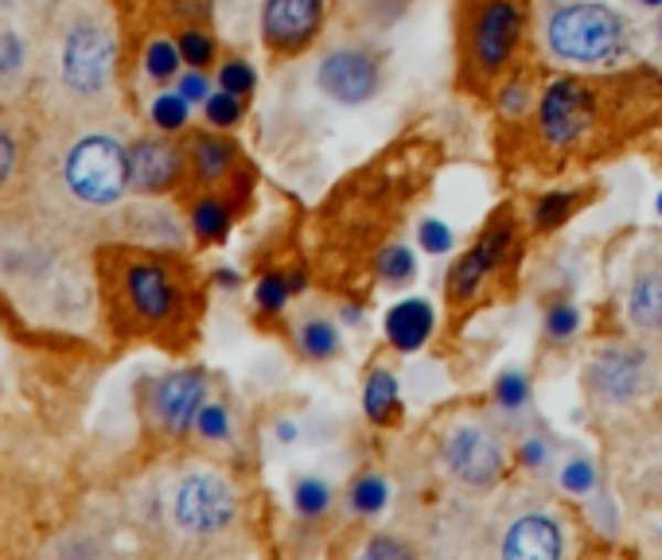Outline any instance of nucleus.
Here are the masks:
<instances>
[{"label":"nucleus","instance_id":"f257e3e1","mask_svg":"<svg viewBox=\"0 0 662 560\" xmlns=\"http://www.w3.org/2000/svg\"><path fill=\"white\" fill-rule=\"evenodd\" d=\"M542 43L554 63L585 66V71H605L628 58L631 51V28L608 4L596 0H573L557 4L542 24Z\"/></svg>","mask_w":662,"mask_h":560},{"label":"nucleus","instance_id":"f03ea898","mask_svg":"<svg viewBox=\"0 0 662 560\" xmlns=\"http://www.w3.org/2000/svg\"><path fill=\"white\" fill-rule=\"evenodd\" d=\"M168 518L188 541H211L238 521V491L226 475L211 467H191L175 478L168 498Z\"/></svg>","mask_w":662,"mask_h":560},{"label":"nucleus","instance_id":"7ed1b4c3","mask_svg":"<svg viewBox=\"0 0 662 560\" xmlns=\"http://www.w3.org/2000/svg\"><path fill=\"white\" fill-rule=\"evenodd\" d=\"M63 180L75 191V198L90 206H109L129 191V152L106 132L83 137L66 152Z\"/></svg>","mask_w":662,"mask_h":560},{"label":"nucleus","instance_id":"20e7f679","mask_svg":"<svg viewBox=\"0 0 662 560\" xmlns=\"http://www.w3.org/2000/svg\"><path fill=\"white\" fill-rule=\"evenodd\" d=\"M526 32L522 0H468V63L480 75H499Z\"/></svg>","mask_w":662,"mask_h":560},{"label":"nucleus","instance_id":"39448f33","mask_svg":"<svg viewBox=\"0 0 662 560\" xmlns=\"http://www.w3.org/2000/svg\"><path fill=\"white\" fill-rule=\"evenodd\" d=\"M445 471L468 491H488L503 475V448L483 424H456L440 444Z\"/></svg>","mask_w":662,"mask_h":560},{"label":"nucleus","instance_id":"423d86ee","mask_svg":"<svg viewBox=\"0 0 662 560\" xmlns=\"http://www.w3.org/2000/svg\"><path fill=\"white\" fill-rule=\"evenodd\" d=\"M596 117V90L577 78H557L538 101V129L549 149H573Z\"/></svg>","mask_w":662,"mask_h":560},{"label":"nucleus","instance_id":"0eeeda50","mask_svg":"<svg viewBox=\"0 0 662 560\" xmlns=\"http://www.w3.org/2000/svg\"><path fill=\"white\" fill-rule=\"evenodd\" d=\"M114 40L102 24H78L63 43V83L66 90L94 98L109 86L114 75Z\"/></svg>","mask_w":662,"mask_h":560},{"label":"nucleus","instance_id":"6e6552de","mask_svg":"<svg viewBox=\"0 0 662 560\" xmlns=\"http://www.w3.org/2000/svg\"><path fill=\"white\" fill-rule=\"evenodd\" d=\"M651 378V358L639 346H605L588 363V389L612 409L636 405Z\"/></svg>","mask_w":662,"mask_h":560},{"label":"nucleus","instance_id":"1a4fd4ad","mask_svg":"<svg viewBox=\"0 0 662 560\" xmlns=\"http://www.w3.org/2000/svg\"><path fill=\"white\" fill-rule=\"evenodd\" d=\"M382 71L378 58L363 47H340L328 51L316 66V86L323 98H331L335 106H363L378 94Z\"/></svg>","mask_w":662,"mask_h":560},{"label":"nucleus","instance_id":"9d476101","mask_svg":"<svg viewBox=\"0 0 662 560\" xmlns=\"http://www.w3.org/2000/svg\"><path fill=\"white\" fill-rule=\"evenodd\" d=\"M203 405H207V374L203 370H172L152 381L149 409L168 437H188Z\"/></svg>","mask_w":662,"mask_h":560},{"label":"nucleus","instance_id":"9b49d317","mask_svg":"<svg viewBox=\"0 0 662 560\" xmlns=\"http://www.w3.org/2000/svg\"><path fill=\"white\" fill-rule=\"evenodd\" d=\"M121 289H125L129 312L141 323H149V327L168 323L175 315V304H180L172 272H168L160 261H152V257H137V261L125 265Z\"/></svg>","mask_w":662,"mask_h":560},{"label":"nucleus","instance_id":"f8f14e48","mask_svg":"<svg viewBox=\"0 0 662 560\" xmlns=\"http://www.w3.org/2000/svg\"><path fill=\"white\" fill-rule=\"evenodd\" d=\"M328 12V0H265L261 40L281 55H297L316 40Z\"/></svg>","mask_w":662,"mask_h":560},{"label":"nucleus","instance_id":"ddd939ff","mask_svg":"<svg viewBox=\"0 0 662 560\" xmlns=\"http://www.w3.org/2000/svg\"><path fill=\"white\" fill-rule=\"evenodd\" d=\"M511 241H514V223L506 215H499L495 223L480 234V241L472 246V254H463L460 261L452 265V272H448V297H452L456 304L472 300L476 292L483 289V280L503 265Z\"/></svg>","mask_w":662,"mask_h":560},{"label":"nucleus","instance_id":"4468645a","mask_svg":"<svg viewBox=\"0 0 662 560\" xmlns=\"http://www.w3.org/2000/svg\"><path fill=\"white\" fill-rule=\"evenodd\" d=\"M125 152H129V191L137 195H164L183 180L188 157L168 137H141Z\"/></svg>","mask_w":662,"mask_h":560},{"label":"nucleus","instance_id":"2eb2a0df","mask_svg":"<svg viewBox=\"0 0 662 560\" xmlns=\"http://www.w3.org/2000/svg\"><path fill=\"white\" fill-rule=\"evenodd\" d=\"M499 549L511 560H557L565 552V534L549 514H522Z\"/></svg>","mask_w":662,"mask_h":560},{"label":"nucleus","instance_id":"dca6fc26","mask_svg":"<svg viewBox=\"0 0 662 560\" xmlns=\"http://www.w3.org/2000/svg\"><path fill=\"white\" fill-rule=\"evenodd\" d=\"M382 327H386V343L394 346L397 355H417V351L433 338L437 312H433V304L421 297L397 300V304L386 312V323H382Z\"/></svg>","mask_w":662,"mask_h":560},{"label":"nucleus","instance_id":"f3484780","mask_svg":"<svg viewBox=\"0 0 662 560\" xmlns=\"http://www.w3.org/2000/svg\"><path fill=\"white\" fill-rule=\"evenodd\" d=\"M623 315L639 335L662 331V265H647L631 277V289L623 297Z\"/></svg>","mask_w":662,"mask_h":560},{"label":"nucleus","instance_id":"a211bd4d","mask_svg":"<svg viewBox=\"0 0 662 560\" xmlns=\"http://www.w3.org/2000/svg\"><path fill=\"white\" fill-rule=\"evenodd\" d=\"M188 160H191V172L195 180L203 183H218L231 175L234 160H238V149H234L231 140L223 132H195L188 144Z\"/></svg>","mask_w":662,"mask_h":560},{"label":"nucleus","instance_id":"6ab92c4d","mask_svg":"<svg viewBox=\"0 0 662 560\" xmlns=\"http://www.w3.org/2000/svg\"><path fill=\"white\" fill-rule=\"evenodd\" d=\"M292 343H297V351L308 363H331V358L343 351L340 327H335L328 315H308V320H300L297 331H292Z\"/></svg>","mask_w":662,"mask_h":560},{"label":"nucleus","instance_id":"aec40b11","mask_svg":"<svg viewBox=\"0 0 662 560\" xmlns=\"http://www.w3.org/2000/svg\"><path fill=\"white\" fill-rule=\"evenodd\" d=\"M363 412H366V420H371V424H389V420L402 412V386H397V378L386 370V366L371 370V378H366Z\"/></svg>","mask_w":662,"mask_h":560},{"label":"nucleus","instance_id":"412c9836","mask_svg":"<svg viewBox=\"0 0 662 560\" xmlns=\"http://www.w3.org/2000/svg\"><path fill=\"white\" fill-rule=\"evenodd\" d=\"M234 226V206L223 203V198L207 195L191 206V230H195L199 241H226Z\"/></svg>","mask_w":662,"mask_h":560},{"label":"nucleus","instance_id":"4be33fe9","mask_svg":"<svg viewBox=\"0 0 662 560\" xmlns=\"http://www.w3.org/2000/svg\"><path fill=\"white\" fill-rule=\"evenodd\" d=\"M348 506L359 514V518H378V514L389 506V478L378 475V471L359 475L348 491Z\"/></svg>","mask_w":662,"mask_h":560},{"label":"nucleus","instance_id":"5701e85b","mask_svg":"<svg viewBox=\"0 0 662 560\" xmlns=\"http://www.w3.org/2000/svg\"><path fill=\"white\" fill-rule=\"evenodd\" d=\"M374 269H378L382 284H389V289H406L409 280L417 277V257H414V249H409V246L394 241V246H386L378 254Z\"/></svg>","mask_w":662,"mask_h":560},{"label":"nucleus","instance_id":"b1692460","mask_svg":"<svg viewBox=\"0 0 662 560\" xmlns=\"http://www.w3.org/2000/svg\"><path fill=\"white\" fill-rule=\"evenodd\" d=\"M180 71H183V55L180 47H175V40L157 35V40L145 47V75H149L152 83H172V78H180Z\"/></svg>","mask_w":662,"mask_h":560},{"label":"nucleus","instance_id":"393cba45","mask_svg":"<svg viewBox=\"0 0 662 560\" xmlns=\"http://www.w3.org/2000/svg\"><path fill=\"white\" fill-rule=\"evenodd\" d=\"M149 117L160 132H180L191 121V101L180 90H160L149 106Z\"/></svg>","mask_w":662,"mask_h":560},{"label":"nucleus","instance_id":"a878e982","mask_svg":"<svg viewBox=\"0 0 662 560\" xmlns=\"http://www.w3.org/2000/svg\"><path fill=\"white\" fill-rule=\"evenodd\" d=\"M292 506H297L300 518H312V521L323 518V514L331 510V486L316 475L297 478V486H292Z\"/></svg>","mask_w":662,"mask_h":560},{"label":"nucleus","instance_id":"bb28decb","mask_svg":"<svg viewBox=\"0 0 662 560\" xmlns=\"http://www.w3.org/2000/svg\"><path fill=\"white\" fill-rule=\"evenodd\" d=\"M577 203H580L577 191H549V195H542L538 203H534V226H538V230H557V226L577 211Z\"/></svg>","mask_w":662,"mask_h":560},{"label":"nucleus","instance_id":"cd10ccee","mask_svg":"<svg viewBox=\"0 0 662 560\" xmlns=\"http://www.w3.org/2000/svg\"><path fill=\"white\" fill-rule=\"evenodd\" d=\"M289 297H292V284L285 272H265L254 284V304L261 315H281L285 308H289Z\"/></svg>","mask_w":662,"mask_h":560},{"label":"nucleus","instance_id":"c85d7f7f","mask_svg":"<svg viewBox=\"0 0 662 560\" xmlns=\"http://www.w3.org/2000/svg\"><path fill=\"white\" fill-rule=\"evenodd\" d=\"M175 47H180V55H183V66L207 71V66L215 63V40H211L203 28H183V32L175 35Z\"/></svg>","mask_w":662,"mask_h":560},{"label":"nucleus","instance_id":"c756f323","mask_svg":"<svg viewBox=\"0 0 662 560\" xmlns=\"http://www.w3.org/2000/svg\"><path fill=\"white\" fill-rule=\"evenodd\" d=\"M242 98L238 94H231V90H211V98L203 101V117H207V125H215L218 132H226V129H234V125L242 121Z\"/></svg>","mask_w":662,"mask_h":560},{"label":"nucleus","instance_id":"7c9ffc66","mask_svg":"<svg viewBox=\"0 0 662 560\" xmlns=\"http://www.w3.org/2000/svg\"><path fill=\"white\" fill-rule=\"evenodd\" d=\"M495 405L503 412H522L530 405V378L522 370H503L495 378Z\"/></svg>","mask_w":662,"mask_h":560},{"label":"nucleus","instance_id":"2f4dec72","mask_svg":"<svg viewBox=\"0 0 662 560\" xmlns=\"http://www.w3.org/2000/svg\"><path fill=\"white\" fill-rule=\"evenodd\" d=\"M577 331H580L577 304H565V300H557V304L546 308V338H549V343H569V338H577Z\"/></svg>","mask_w":662,"mask_h":560},{"label":"nucleus","instance_id":"473e14b6","mask_svg":"<svg viewBox=\"0 0 662 560\" xmlns=\"http://www.w3.org/2000/svg\"><path fill=\"white\" fill-rule=\"evenodd\" d=\"M218 90H231L238 98H249L257 90V71L246 63V58H226L218 66Z\"/></svg>","mask_w":662,"mask_h":560},{"label":"nucleus","instance_id":"72a5a7b5","mask_svg":"<svg viewBox=\"0 0 662 560\" xmlns=\"http://www.w3.org/2000/svg\"><path fill=\"white\" fill-rule=\"evenodd\" d=\"M195 432L203 440H211V444L231 440V409H226L223 401H207L195 417Z\"/></svg>","mask_w":662,"mask_h":560},{"label":"nucleus","instance_id":"f704fd0d","mask_svg":"<svg viewBox=\"0 0 662 560\" xmlns=\"http://www.w3.org/2000/svg\"><path fill=\"white\" fill-rule=\"evenodd\" d=\"M20 71H24V40L9 24H0V83H12Z\"/></svg>","mask_w":662,"mask_h":560},{"label":"nucleus","instance_id":"c9c22d12","mask_svg":"<svg viewBox=\"0 0 662 560\" xmlns=\"http://www.w3.org/2000/svg\"><path fill=\"white\" fill-rule=\"evenodd\" d=\"M417 246L425 249V254H448V249L456 246V234L448 223H440V218H421V226H417Z\"/></svg>","mask_w":662,"mask_h":560},{"label":"nucleus","instance_id":"e433bc0d","mask_svg":"<svg viewBox=\"0 0 662 560\" xmlns=\"http://www.w3.org/2000/svg\"><path fill=\"white\" fill-rule=\"evenodd\" d=\"M562 486L569 495H592L596 491V467L588 460H569L562 467Z\"/></svg>","mask_w":662,"mask_h":560},{"label":"nucleus","instance_id":"4c0bfd02","mask_svg":"<svg viewBox=\"0 0 662 560\" xmlns=\"http://www.w3.org/2000/svg\"><path fill=\"white\" fill-rule=\"evenodd\" d=\"M175 90L183 94V98L191 101V106H203V101L211 98V78L207 71H195V66H188L180 78H175Z\"/></svg>","mask_w":662,"mask_h":560},{"label":"nucleus","instance_id":"58836bf2","mask_svg":"<svg viewBox=\"0 0 662 560\" xmlns=\"http://www.w3.org/2000/svg\"><path fill=\"white\" fill-rule=\"evenodd\" d=\"M366 560H409L414 557V549H409L406 541H397V537H371L363 549Z\"/></svg>","mask_w":662,"mask_h":560},{"label":"nucleus","instance_id":"ea45409f","mask_svg":"<svg viewBox=\"0 0 662 560\" xmlns=\"http://www.w3.org/2000/svg\"><path fill=\"white\" fill-rule=\"evenodd\" d=\"M546 460H549V448H546V440L542 437H526L522 440V448H519V463L526 471H542L546 467Z\"/></svg>","mask_w":662,"mask_h":560},{"label":"nucleus","instance_id":"a19ab883","mask_svg":"<svg viewBox=\"0 0 662 560\" xmlns=\"http://www.w3.org/2000/svg\"><path fill=\"white\" fill-rule=\"evenodd\" d=\"M12 168H17V140H12V132L0 125V183L9 180Z\"/></svg>","mask_w":662,"mask_h":560},{"label":"nucleus","instance_id":"79ce46f5","mask_svg":"<svg viewBox=\"0 0 662 560\" xmlns=\"http://www.w3.org/2000/svg\"><path fill=\"white\" fill-rule=\"evenodd\" d=\"M499 106H503L506 114H522V109L530 106V98H526V86H522L519 78H514V83L503 90V98H499Z\"/></svg>","mask_w":662,"mask_h":560},{"label":"nucleus","instance_id":"37998d69","mask_svg":"<svg viewBox=\"0 0 662 560\" xmlns=\"http://www.w3.org/2000/svg\"><path fill=\"white\" fill-rule=\"evenodd\" d=\"M215 280H218V289H238V272L234 269H218Z\"/></svg>","mask_w":662,"mask_h":560},{"label":"nucleus","instance_id":"c03bdc74","mask_svg":"<svg viewBox=\"0 0 662 560\" xmlns=\"http://www.w3.org/2000/svg\"><path fill=\"white\" fill-rule=\"evenodd\" d=\"M277 440H285V444H292V440H297V429H292V424H277Z\"/></svg>","mask_w":662,"mask_h":560},{"label":"nucleus","instance_id":"a18cd8bd","mask_svg":"<svg viewBox=\"0 0 662 560\" xmlns=\"http://www.w3.org/2000/svg\"><path fill=\"white\" fill-rule=\"evenodd\" d=\"M289 284H292V292H305L308 289V277H305V272H292Z\"/></svg>","mask_w":662,"mask_h":560},{"label":"nucleus","instance_id":"49530a36","mask_svg":"<svg viewBox=\"0 0 662 560\" xmlns=\"http://www.w3.org/2000/svg\"><path fill=\"white\" fill-rule=\"evenodd\" d=\"M343 320H351V323H359V320H363V315H359V308H355V304H351V308H348V304H343Z\"/></svg>","mask_w":662,"mask_h":560},{"label":"nucleus","instance_id":"de8ad7c7","mask_svg":"<svg viewBox=\"0 0 662 560\" xmlns=\"http://www.w3.org/2000/svg\"><path fill=\"white\" fill-rule=\"evenodd\" d=\"M636 4H643V9H662V0H636Z\"/></svg>","mask_w":662,"mask_h":560},{"label":"nucleus","instance_id":"09e8293b","mask_svg":"<svg viewBox=\"0 0 662 560\" xmlns=\"http://www.w3.org/2000/svg\"><path fill=\"white\" fill-rule=\"evenodd\" d=\"M654 211H659V218H662V191H659V198H654Z\"/></svg>","mask_w":662,"mask_h":560},{"label":"nucleus","instance_id":"8fccbe9b","mask_svg":"<svg viewBox=\"0 0 662 560\" xmlns=\"http://www.w3.org/2000/svg\"><path fill=\"white\" fill-rule=\"evenodd\" d=\"M659 40H662V17H659Z\"/></svg>","mask_w":662,"mask_h":560}]
</instances>
